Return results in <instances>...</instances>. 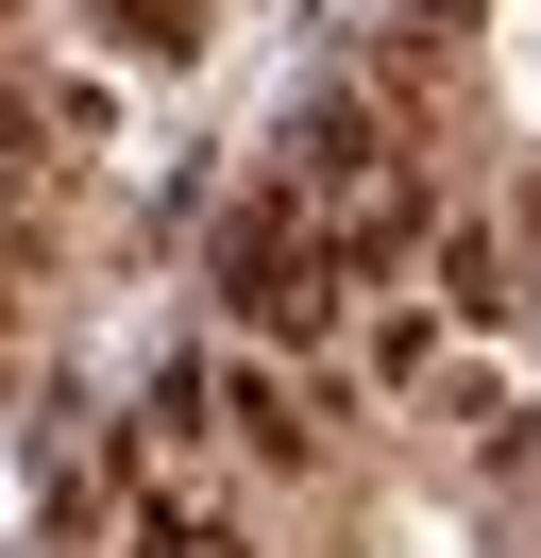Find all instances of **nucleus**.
<instances>
[{
    "label": "nucleus",
    "mask_w": 541,
    "mask_h": 558,
    "mask_svg": "<svg viewBox=\"0 0 541 558\" xmlns=\"http://www.w3.org/2000/svg\"><path fill=\"white\" fill-rule=\"evenodd\" d=\"M220 423H237V440L270 457V474H288V457L322 440V423H304V389H288V373H237V389H220Z\"/></svg>",
    "instance_id": "obj_4"
},
{
    "label": "nucleus",
    "mask_w": 541,
    "mask_h": 558,
    "mask_svg": "<svg viewBox=\"0 0 541 558\" xmlns=\"http://www.w3.org/2000/svg\"><path fill=\"white\" fill-rule=\"evenodd\" d=\"M440 305H457V322H507L525 288H507V254H491V238H440Z\"/></svg>",
    "instance_id": "obj_5"
},
{
    "label": "nucleus",
    "mask_w": 541,
    "mask_h": 558,
    "mask_svg": "<svg viewBox=\"0 0 541 558\" xmlns=\"http://www.w3.org/2000/svg\"><path fill=\"white\" fill-rule=\"evenodd\" d=\"M288 186H322V204H372V186H389V136H372V102H304Z\"/></svg>",
    "instance_id": "obj_2"
},
{
    "label": "nucleus",
    "mask_w": 541,
    "mask_h": 558,
    "mask_svg": "<svg viewBox=\"0 0 541 558\" xmlns=\"http://www.w3.org/2000/svg\"><path fill=\"white\" fill-rule=\"evenodd\" d=\"M0 17H17V0H0Z\"/></svg>",
    "instance_id": "obj_6"
},
{
    "label": "nucleus",
    "mask_w": 541,
    "mask_h": 558,
    "mask_svg": "<svg viewBox=\"0 0 541 558\" xmlns=\"http://www.w3.org/2000/svg\"><path fill=\"white\" fill-rule=\"evenodd\" d=\"M85 35L135 51V69H187V51H203V0H85Z\"/></svg>",
    "instance_id": "obj_3"
},
{
    "label": "nucleus",
    "mask_w": 541,
    "mask_h": 558,
    "mask_svg": "<svg viewBox=\"0 0 541 558\" xmlns=\"http://www.w3.org/2000/svg\"><path fill=\"white\" fill-rule=\"evenodd\" d=\"M220 305L254 322L270 355H304V339H322V322H338V254L304 238V204H288V186L220 220Z\"/></svg>",
    "instance_id": "obj_1"
}]
</instances>
